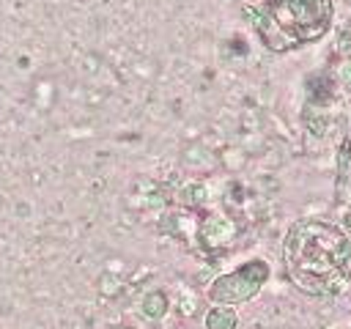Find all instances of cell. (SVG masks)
I'll return each instance as SVG.
<instances>
[{"label":"cell","mask_w":351,"mask_h":329,"mask_svg":"<svg viewBox=\"0 0 351 329\" xmlns=\"http://www.w3.org/2000/svg\"><path fill=\"white\" fill-rule=\"evenodd\" d=\"M282 260L291 282L310 296H335L351 282V239L318 217L288 228Z\"/></svg>","instance_id":"1"},{"label":"cell","mask_w":351,"mask_h":329,"mask_svg":"<svg viewBox=\"0 0 351 329\" xmlns=\"http://www.w3.org/2000/svg\"><path fill=\"white\" fill-rule=\"evenodd\" d=\"M206 326L208 329H233L236 326V315L230 310H214V313H208Z\"/></svg>","instance_id":"4"},{"label":"cell","mask_w":351,"mask_h":329,"mask_svg":"<svg viewBox=\"0 0 351 329\" xmlns=\"http://www.w3.org/2000/svg\"><path fill=\"white\" fill-rule=\"evenodd\" d=\"M269 277V269L263 260H250L247 266H241L239 271L233 274H225L219 277L211 288H208V299L211 302H244L250 299L252 293H258V288L263 285V280Z\"/></svg>","instance_id":"3"},{"label":"cell","mask_w":351,"mask_h":329,"mask_svg":"<svg viewBox=\"0 0 351 329\" xmlns=\"http://www.w3.org/2000/svg\"><path fill=\"white\" fill-rule=\"evenodd\" d=\"M332 25V0H263L252 11L258 38L274 49H296L321 38Z\"/></svg>","instance_id":"2"}]
</instances>
